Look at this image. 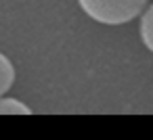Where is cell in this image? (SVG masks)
I'll use <instances>...</instances> for the list:
<instances>
[{
  "label": "cell",
  "instance_id": "6da1fadb",
  "mask_svg": "<svg viewBox=\"0 0 153 140\" xmlns=\"http://www.w3.org/2000/svg\"><path fill=\"white\" fill-rule=\"evenodd\" d=\"M80 11L101 25H124L130 23L149 0H76Z\"/></svg>",
  "mask_w": 153,
  "mask_h": 140
},
{
  "label": "cell",
  "instance_id": "7a4b0ae2",
  "mask_svg": "<svg viewBox=\"0 0 153 140\" xmlns=\"http://www.w3.org/2000/svg\"><path fill=\"white\" fill-rule=\"evenodd\" d=\"M138 38L140 44L149 52H153V2L147 4L138 15Z\"/></svg>",
  "mask_w": 153,
  "mask_h": 140
},
{
  "label": "cell",
  "instance_id": "3957f363",
  "mask_svg": "<svg viewBox=\"0 0 153 140\" xmlns=\"http://www.w3.org/2000/svg\"><path fill=\"white\" fill-rule=\"evenodd\" d=\"M15 65L13 61L4 55V52H0V96H4L13 84H15Z\"/></svg>",
  "mask_w": 153,
  "mask_h": 140
},
{
  "label": "cell",
  "instance_id": "277c9868",
  "mask_svg": "<svg viewBox=\"0 0 153 140\" xmlns=\"http://www.w3.org/2000/svg\"><path fill=\"white\" fill-rule=\"evenodd\" d=\"M0 115H32V109L23 100L4 94L0 96Z\"/></svg>",
  "mask_w": 153,
  "mask_h": 140
}]
</instances>
